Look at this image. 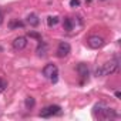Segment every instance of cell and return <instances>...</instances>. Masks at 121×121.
<instances>
[{
	"instance_id": "cell-1",
	"label": "cell",
	"mask_w": 121,
	"mask_h": 121,
	"mask_svg": "<svg viewBox=\"0 0 121 121\" xmlns=\"http://www.w3.org/2000/svg\"><path fill=\"white\" fill-rule=\"evenodd\" d=\"M117 69H118V58H114V60H111V61L103 64L101 67H98L95 70V76H98V77L108 76V74H112Z\"/></svg>"
},
{
	"instance_id": "cell-2",
	"label": "cell",
	"mask_w": 121,
	"mask_h": 121,
	"mask_svg": "<svg viewBox=\"0 0 121 121\" xmlns=\"http://www.w3.org/2000/svg\"><path fill=\"white\" fill-rule=\"evenodd\" d=\"M43 76L46 77V78H50L51 80V83H57V80H58V74H57V66L56 64H53V63H50V64H47L44 69H43Z\"/></svg>"
},
{
	"instance_id": "cell-3",
	"label": "cell",
	"mask_w": 121,
	"mask_h": 121,
	"mask_svg": "<svg viewBox=\"0 0 121 121\" xmlns=\"http://www.w3.org/2000/svg\"><path fill=\"white\" fill-rule=\"evenodd\" d=\"M60 110H61V108H60V105H47V107H44V108L40 111V117H43V118H50V117L58 114Z\"/></svg>"
},
{
	"instance_id": "cell-4",
	"label": "cell",
	"mask_w": 121,
	"mask_h": 121,
	"mask_svg": "<svg viewBox=\"0 0 121 121\" xmlns=\"http://www.w3.org/2000/svg\"><path fill=\"white\" fill-rule=\"evenodd\" d=\"M70 51H71V47H70V44L67 43V41H61L58 44V47H57V57H60V58H64V57H67L69 54H70Z\"/></svg>"
},
{
	"instance_id": "cell-5",
	"label": "cell",
	"mask_w": 121,
	"mask_h": 121,
	"mask_svg": "<svg viewBox=\"0 0 121 121\" xmlns=\"http://www.w3.org/2000/svg\"><path fill=\"white\" fill-rule=\"evenodd\" d=\"M103 44H104V39L100 36H91L88 39V46L91 48H100Z\"/></svg>"
},
{
	"instance_id": "cell-6",
	"label": "cell",
	"mask_w": 121,
	"mask_h": 121,
	"mask_svg": "<svg viewBox=\"0 0 121 121\" xmlns=\"http://www.w3.org/2000/svg\"><path fill=\"white\" fill-rule=\"evenodd\" d=\"M26 46H27V39L24 36H19L13 41V48L14 50H23V48H26Z\"/></svg>"
},
{
	"instance_id": "cell-7",
	"label": "cell",
	"mask_w": 121,
	"mask_h": 121,
	"mask_svg": "<svg viewBox=\"0 0 121 121\" xmlns=\"http://www.w3.org/2000/svg\"><path fill=\"white\" fill-rule=\"evenodd\" d=\"M100 117L104 118V120H112V118L117 117V112L111 108H103L101 112H100Z\"/></svg>"
},
{
	"instance_id": "cell-8",
	"label": "cell",
	"mask_w": 121,
	"mask_h": 121,
	"mask_svg": "<svg viewBox=\"0 0 121 121\" xmlns=\"http://www.w3.org/2000/svg\"><path fill=\"white\" fill-rule=\"evenodd\" d=\"M63 26H64V30L67 31H71L76 26V20L71 19V17H64V22H63Z\"/></svg>"
},
{
	"instance_id": "cell-9",
	"label": "cell",
	"mask_w": 121,
	"mask_h": 121,
	"mask_svg": "<svg viewBox=\"0 0 121 121\" xmlns=\"http://www.w3.org/2000/svg\"><path fill=\"white\" fill-rule=\"evenodd\" d=\"M77 71H78V74H80L83 78H88V69H87L86 64L80 63V64L77 66Z\"/></svg>"
},
{
	"instance_id": "cell-10",
	"label": "cell",
	"mask_w": 121,
	"mask_h": 121,
	"mask_svg": "<svg viewBox=\"0 0 121 121\" xmlns=\"http://www.w3.org/2000/svg\"><path fill=\"white\" fill-rule=\"evenodd\" d=\"M27 23L31 26V27H36V26H39V23H40V20H39V17H37V14H29L27 16Z\"/></svg>"
},
{
	"instance_id": "cell-11",
	"label": "cell",
	"mask_w": 121,
	"mask_h": 121,
	"mask_svg": "<svg viewBox=\"0 0 121 121\" xmlns=\"http://www.w3.org/2000/svg\"><path fill=\"white\" fill-rule=\"evenodd\" d=\"M36 51H37V54H39V56H41V57H43V56H46L47 44H46L44 41H41V40H40V43H39V46H37V50H36Z\"/></svg>"
},
{
	"instance_id": "cell-12",
	"label": "cell",
	"mask_w": 121,
	"mask_h": 121,
	"mask_svg": "<svg viewBox=\"0 0 121 121\" xmlns=\"http://www.w3.org/2000/svg\"><path fill=\"white\" fill-rule=\"evenodd\" d=\"M58 22H60V17H58V16H48V17H47V24H48L50 27L57 26Z\"/></svg>"
},
{
	"instance_id": "cell-13",
	"label": "cell",
	"mask_w": 121,
	"mask_h": 121,
	"mask_svg": "<svg viewBox=\"0 0 121 121\" xmlns=\"http://www.w3.org/2000/svg\"><path fill=\"white\" fill-rule=\"evenodd\" d=\"M34 104H36V100H34L33 97H27L26 101H24V105H26L27 110H31V108L34 107Z\"/></svg>"
},
{
	"instance_id": "cell-14",
	"label": "cell",
	"mask_w": 121,
	"mask_h": 121,
	"mask_svg": "<svg viewBox=\"0 0 121 121\" xmlns=\"http://www.w3.org/2000/svg\"><path fill=\"white\" fill-rule=\"evenodd\" d=\"M23 26H24V23H23V22H19V20L12 22V23L9 24V27H10V29H14V27H23Z\"/></svg>"
},
{
	"instance_id": "cell-15",
	"label": "cell",
	"mask_w": 121,
	"mask_h": 121,
	"mask_svg": "<svg viewBox=\"0 0 121 121\" xmlns=\"http://www.w3.org/2000/svg\"><path fill=\"white\" fill-rule=\"evenodd\" d=\"M6 88H7V81L3 80V78H0V93H3Z\"/></svg>"
},
{
	"instance_id": "cell-16",
	"label": "cell",
	"mask_w": 121,
	"mask_h": 121,
	"mask_svg": "<svg viewBox=\"0 0 121 121\" xmlns=\"http://www.w3.org/2000/svg\"><path fill=\"white\" fill-rule=\"evenodd\" d=\"M71 7H80V0H70Z\"/></svg>"
},
{
	"instance_id": "cell-17",
	"label": "cell",
	"mask_w": 121,
	"mask_h": 121,
	"mask_svg": "<svg viewBox=\"0 0 121 121\" xmlns=\"http://www.w3.org/2000/svg\"><path fill=\"white\" fill-rule=\"evenodd\" d=\"M29 36H30V37H34V39H37L39 41L41 40V36H40V34H37V33H34V31H30V33H29Z\"/></svg>"
},
{
	"instance_id": "cell-18",
	"label": "cell",
	"mask_w": 121,
	"mask_h": 121,
	"mask_svg": "<svg viewBox=\"0 0 121 121\" xmlns=\"http://www.w3.org/2000/svg\"><path fill=\"white\" fill-rule=\"evenodd\" d=\"M2 22H3V13H2V9H0V24H2Z\"/></svg>"
},
{
	"instance_id": "cell-19",
	"label": "cell",
	"mask_w": 121,
	"mask_h": 121,
	"mask_svg": "<svg viewBox=\"0 0 121 121\" xmlns=\"http://www.w3.org/2000/svg\"><path fill=\"white\" fill-rule=\"evenodd\" d=\"M86 2H88V3H90V2H91V0H86Z\"/></svg>"
}]
</instances>
